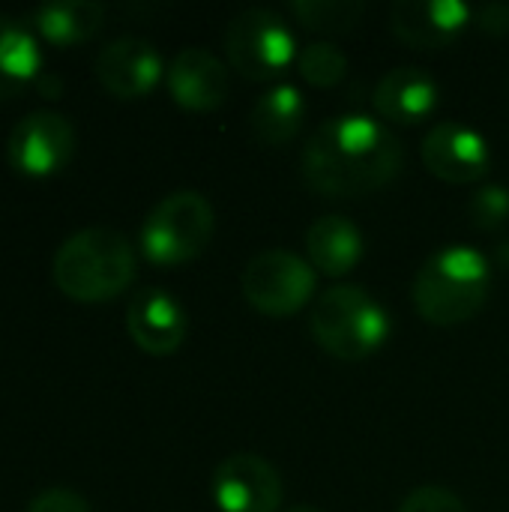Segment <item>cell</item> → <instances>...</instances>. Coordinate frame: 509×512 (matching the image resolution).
I'll use <instances>...</instances> for the list:
<instances>
[{
    "label": "cell",
    "instance_id": "5",
    "mask_svg": "<svg viewBox=\"0 0 509 512\" xmlns=\"http://www.w3.org/2000/svg\"><path fill=\"white\" fill-rule=\"evenodd\" d=\"M213 231V204L195 189H180L165 195L147 213L141 228V249L159 267H180L207 249Z\"/></svg>",
    "mask_w": 509,
    "mask_h": 512
},
{
    "label": "cell",
    "instance_id": "9",
    "mask_svg": "<svg viewBox=\"0 0 509 512\" xmlns=\"http://www.w3.org/2000/svg\"><path fill=\"white\" fill-rule=\"evenodd\" d=\"M285 486L258 453H234L213 471V501L222 512H276Z\"/></svg>",
    "mask_w": 509,
    "mask_h": 512
},
{
    "label": "cell",
    "instance_id": "10",
    "mask_svg": "<svg viewBox=\"0 0 509 512\" xmlns=\"http://www.w3.org/2000/svg\"><path fill=\"white\" fill-rule=\"evenodd\" d=\"M423 165L447 183H477L492 165L489 141L468 123H435L420 147Z\"/></svg>",
    "mask_w": 509,
    "mask_h": 512
},
{
    "label": "cell",
    "instance_id": "23",
    "mask_svg": "<svg viewBox=\"0 0 509 512\" xmlns=\"http://www.w3.org/2000/svg\"><path fill=\"white\" fill-rule=\"evenodd\" d=\"M399 512H468V507L456 492L444 486H420L402 501Z\"/></svg>",
    "mask_w": 509,
    "mask_h": 512
},
{
    "label": "cell",
    "instance_id": "14",
    "mask_svg": "<svg viewBox=\"0 0 509 512\" xmlns=\"http://www.w3.org/2000/svg\"><path fill=\"white\" fill-rule=\"evenodd\" d=\"M228 69L207 48H183L168 66V90L177 105L189 111H213L228 96Z\"/></svg>",
    "mask_w": 509,
    "mask_h": 512
},
{
    "label": "cell",
    "instance_id": "19",
    "mask_svg": "<svg viewBox=\"0 0 509 512\" xmlns=\"http://www.w3.org/2000/svg\"><path fill=\"white\" fill-rule=\"evenodd\" d=\"M36 30L54 45H78L102 30L105 6L93 0H57L45 3L33 15Z\"/></svg>",
    "mask_w": 509,
    "mask_h": 512
},
{
    "label": "cell",
    "instance_id": "27",
    "mask_svg": "<svg viewBox=\"0 0 509 512\" xmlns=\"http://www.w3.org/2000/svg\"><path fill=\"white\" fill-rule=\"evenodd\" d=\"M285 512H324V510H318V507H312V504H297V507H288Z\"/></svg>",
    "mask_w": 509,
    "mask_h": 512
},
{
    "label": "cell",
    "instance_id": "15",
    "mask_svg": "<svg viewBox=\"0 0 509 512\" xmlns=\"http://www.w3.org/2000/svg\"><path fill=\"white\" fill-rule=\"evenodd\" d=\"M372 102L384 120L420 123L438 108V81L420 66H396L375 84Z\"/></svg>",
    "mask_w": 509,
    "mask_h": 512
},
{
    "label": "cell",
    "instance_id": "22",
    "mask_svg": "<svg viewBox=\"0 0 509 512\" xmlns=\"http://www.w3.org/2000/svg\"><path fill=\"white\" fill-rule=\"evenodd\" d=\"M468 216L477 228L483 231H495L501 225H507L509 219V189L489 183L483 189H477L468 201Z\"/></svg>",
    "mask_w": 509,
    "mask_h": 512
},
{
    "label": "cell",
    "instance_id": "2",
    "mask_svg": "<svg viewBox=\"0 0 509 512\" xmlns=\"http://www.w3.org/2000/svg\"><path fill=\"white\" fill-rule=\"evenodd\" d=\"M138 273L135 249L114 228H84L63 240L54 255V285L81 303H102L123 294Z\"/></svg>",
    "mask_w": 509,
    "mask_h": 512
},
{
    "label": "cell",
    "instance_id": "6",
    "mask_svg": "<svg viewBox=\"0 0 509 512\" xmlns=\"http://www.w3.org/2000/svg\"><path fill=\"white\" fill-rule=\"evenodd\" d=\"M225 54L243 78L267 81L282 75L291 60H297V39L279 12L249 6L225 27Z\"/></svg>",
    "mask_w": 509,
    "mask_h": 512
},
{
    "label": "cell",
    "instance_id": "16",
    "mask_svg": "<svg viewBox=\"0 0 509 512\" xmlns=\"http://www.w3.org/2000/svg\"><path fill=\"white\" fill-rule=\"evenodd\" d=\"M363 252H366L363 234L345 216H336V213L321 216L306 231V255H309V264H315V270H321L327 276H345V273H351L360 264Z\"/></svg>",
    "mask_w": 509,
    "mask_h": 512
},
{
    "label": "cell",
    "instance_id": "8",
    "mask_svg": "<svg viewBox=\"0 0 509 512\" xmlns=\"http://www.w3.org/2000/svg\"><path fill=\"white\" fill-rule=\"evenodd\" d=\"M75 153V129L57 111H30L9 135V165L30 177L60 171Z\"/></svg>",
    "mask_w": 509,
    "mask_h": 512
},
{
    "label": "cell",
    "instance_id": "3",
    "mask_svg": "<svg viewBox=\"0 0 509 512\" xmlns=\"http://www.w3.org/2000/svg\"><path fill=\"white\" fill-rule=\"evenodd\" d=\"M492 267L483 252L471 246H447L426 258L414 279L417 312L438 324L453 327L471 321L489 297Z\"/></svg>",
    "mask_w": 509,
    "mask_h": 512
},
{
    "label": "cell",
    "instance_id": "11",
    "mask_svg": "<svg viewBox=\"0 0 509 512\" xmlns=\"http://www.w3.org/2000/svg\"><path fill=\"white\" fill-rule=\"evenodd\" d=\"M471 24V6L462 0H396L390 30L414 48H444Z\"/></svg>",
    "mask_w": 509,
    "mask_h": 512
},
{
    "label": "cell",
    "instance_id": "25",
    "mask_svg": "<svg viewBox=\"0 0 509 512\" xmlns=\"http://www.w3.org/2000/svg\"><path fill=\"white\" fill-rule=\"evenodd\" d=\"M477 27L489 36H504L509 33V3H483L477 9Z\"/></svg>",
    "mask_w": 509,
    "mask_h": 512
},
{
    "label": "cell",
    "instance_id": "13",
    "mask_svg": "<svg viewBox=\"0 0 509 512\" xmlns=\"http://www.w3.org/2000/svg\"><path fill=\"white\" fill-rule=\"evenodd\" d=\"M126 330L132 342L153 357L174 354L189 330L183 306L162 288H144L126 309Z\"/></svg>",
    "mask_w": 509,
    "mask_h": 512
},
{
    "label": "cell",
    "instance_id": "20",
    "mask_svg": "<svg viewBox=\"0 0 509 512\" xmlns=\"http://www.w3.org/2000/svg\"><path fill=\"white\" fill-rule=\"evenodd\" d=\"M294 18L318 33H348L366 15L363 0H294Z\"/></svg>",
    "mask_w": 509,
    "mask_h": 512
},
{
    "label": "cell",
    "instance_id": "12",
    "mask_svg": "<svg viewBox=\"0 0 509 512\" xmlns=\"http://www.w3.org/2000/svg\"><path fill=\"white\" fill-rule=\"evenodd\" d=\"M99 84L117 99H138L162 78L159 51L141 36H120L108 42L96 57Z\"/></svg>",
    "mask_w": 509,
    "mask_h": 512
},
{
    "label": "cell",
    "instance_id": "7",
    "mask_svg": "<svg viewBox=\"0 0 509 512\" xmlns=\"http://www.w3.org/2000/svg\"><path fill=\"white\" fill-rule=\"evenodd\" d=\"M315 285V267L288 249H267L255 255L240 276L243 297L270 318H285L309 306Z\"/></svg>",
    "mask_w": 509,
    "mask_h": 512
},
{
    "label": "cell",
    "instance_id": "24",
    "mask_svg": "<svg viewBox=\"0 0 509 512\" xmlns=\"http://www.w3.org/2000/svg\"><path fill=\"white\" fill-rule=\"evenodd\" d=\"M27 512H90L87 501L69 489H48V492H39Z\"/></svg>",
    "mask_w": 509,
    "mask_h": 512
},
{
    "label": "cell",
    "instance_id": "26",
    "mask_svg": "<svg viewBox=\"0 0 509 512\" xmlns=\"http://www.w3.org/2000/svg\"><path fill=\"white\" fill-rule=\"evenodd\" d=\"M498 261H501L504 267H509V240H504V243L498 246Z\"/></svg>",
    "mask_w": 509,
    "mask_h": 512
},
{
    "label": "cell",
    "instance_id": "1",
    "mask_svg": "<svg viewBox=\"0 0 509 512\" xmlns=\"http://www.w3.org/2000/svg\"><path fill=\"white\" fill-rule=\"evenodd\" d=\"M402 141L369 114L324 120L303 147L306 183L330 198H357L387 186L402 171Z\"/></svg>",
    "mask_w": 509,
    "mask_h": 512
},
{
    "label": "cell",
    "instance_id": "17",
    "mask_svg": "<svg viewBox=\"0 0 509 512\" xmlns=\"http://www.w3.org/2000/svg\"><path fill=\"white\" fill-rule=\"evenodd\" d=\"M306 120V99L294 84H276L258 96L249 114V126L261 144L282 147L297 138Z\"/></svg>",
    "mask_w": 509,
    "mask_h": 512
},
{
    "label": "cell",
    "instance_id": "18",
    "mask_svg": "<svg viewBox=\"0 0 509 512\" xmlns=\"http://www.w3.org/2000/svg\"><path fill=\"white\" fill-rule=\"evenodd\" d=\"M42 69V54L33 30L9 15H0V102L18 96Z\"/></svg>",
    "mask_w": 509,
    "mask_h": 512
},
{
    "label": "cell",
    "instance_id": "4",
    "mask_svg": "<svg viewBox=\"0 0 509 512\" xmlns=\"http://www.w3.org/2000/svg\"><path fill=\"white\" fill-rule=\"evenodd\" d=\"M309 327L315 342L330 357L357 363L384 345L390 318L384 306L360 285H336L315 300Z\"/></svg>",
    "mask_w": 509,
    "mask_h": 512
},
{
    "label": "cell",
    "instance_id": "21",
    "mask_svg": "<svg viewBox=\"0 0 509 512\" xmlns=\"http://www.w3.org/2000/svg\"><path fill=\"white\" fill-rule=\"evenodd\" d=\"M297 69L300 75L315 84V87H333L345 78L348 72V57L339 45L333 42H312L297 54Z\"/></svg>",
    "mask_w": 509,
    "mask_h": 512
}]
</instances>
